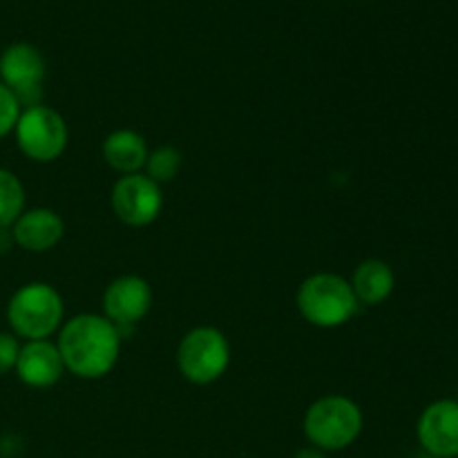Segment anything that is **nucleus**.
<instances>
[{"mask_svg":"<svg viewBox=\"0 0 458 458\" xmlns=\"http://www.w3.org/2000/svg\"><path fill=\"white\" fill-rule=\"evenodd\" d=\"M119 327L98 313H79L58 331V352L63 365L76 378L97 380L114 369L121 353Z\"/></svg>","mask_w":458,"mask_h":458,"instance_id":"nucleus-1","label":"nucleus"},{"mask_svg":"<svg viewBox=\"0 0 458 458\" xmlns=\"http://www.w3.org/2000/svg\"><path fill=\"white\" fill-rule=\"evenodd\" d=\"M298 311L304 320L320 329L343 327L356 316L358 300L352 284L335 273H313L298 289Z\"/></svg>","mask_w":458,"mask_h":458,"instance_id":"nucleus-2","label":"nucleus"},{"mask_svg":"<svg viewBox=\"0 0 458 458\" xmlns=\"http://www.w3.org/2000/svg\"><path fill=\"white\" fill-rule=\"evenodd\" d=\"M362 411L347 396H322L304 414V437L322 452H340L358 441L362 432Z\"/></svg>","mask_w":458,"mask_h":458,"instance_id":"nucleus-3","label":"nucleus"},{"mask_svg":"<svg viewBox=\"0 0 458 458\" xmlns=\"http://www.w3.org/2000/svg\"><path fill=\"white\" fill-rule=\"evenodd\" d=\"M65 307L54 286L45 282H30L12 295L7 304V320L13 335L30 340H47L61 329Z\"/></svg>","mask_w":458,"mask_h":458,"instance_id":"nucleus-4","label":"nucleus"},{"mask_svg":"<svg viewBox=\"0 0 458 458\" xmlns=\"http://www.w3.org/2000/svg\"><path fill=\"white\" fill-rule=\"evenodd\" d=\"M13 137L18 150L27 159L36 164H52L65 152L70 130L61 112L38 103V106L22 107L13 128Z\"/></svg>","mask_w":458,"mask_h":458,"instance_id":"nucleus-5","label":"nucleus"},{"mask_svg":"<svg viewBox=\"0 0 458 458\" xmlns=\"http://www.w3.org/2000/svg\"><path fill=\"white\" fill-rule=\"evenodd\" d=\"M231 365V344L215 327H195L177 347V367L192 385H210L222 378Z\"/></svg>","mask_w":458,"mask_h":458,"instance_id":"nucleus-6","label":"nucleus"},{"mask_svg":"<svg viewBox=\"0 0 458 458\" xmlns=\"http://www.w3.org/2000/svg\"><path fill=\"white\" fill-rule=\"evenodd\" d=\"M112 210L125 226H150L164 208V192L159 183L141 173L123 174L112 186Z\"/></svg>","mask_w":458,"mask_h":458,"instance_id":"nucleus-7","label":"nucleus"},{"mask_svg":"<svg viewBox=\"0 0 458 458\" xmlns=\"http://www.w3.org/2000/svg\"><path fill=\"white\" fill-rule=\"evenodd\" d=\"M45 74V58L34 45L13 43L0 54V83L12 89L21 106H38Z\"/></svg>","mask_w":458,"mask_h":458,"instance_id":"nucleus-8","label":"nucleus"},{"mask_svg":"<svg viewBox=\"0 0 458 458\" xmlns=\"http://www.w3.org/2000/svg\"><path fill=\"white\" fill-rule=\"evenodd\" d=\"M152 307V289L148 280L139 276H121L103 291V316L123 329L134 327L148 316Z\"/></svg>","mask_w":458,"mask_h":458,"instance_id":"nucleus-9","label":"nucleus"},{"mask_svg":"<svg viewBox=\"0 0 458 458\" xmlns=\"http://www.w3.org/2000/svg\"><path fill=\"white\" fill-rule=\"evenodd\" d=\"M416 437L420 447L437 458L458 456V401L441 398L429 403L419 416Z\"/></svg>","mask_w":458,"mask_h":458,"instance_id":"nucleus-10","label":"nucleus"},{"mask_svg":"<svg viewBox=\"0 0 458 458\" xmlns=\"http://www.w3.org/2000/svg\"><path fill=\"white\" fill-rule=\"evenodd\" d=\"M13 371L27 387L45 389L61 380V376L65 374V365H63L56 344L49 340H30L21 344Z\"/></svg>","mask_w":458,"mask_h":458,"instance_id":"nucleus-11","label":"nucleus"},{"mask_svg":"<svg viewBox=\"0 0 458 458\" xmlns=\"http://www.w3.org/2000/svg\"><path fill=\"white\" fill-rule=\"evenodd\" d=\"M13 242L22 250L30 253H45L52 250L65 233V222L52 208H30L22 210L21 217L12 224Z\"/></svg>","mask_w":458,"mask_h":458,"instance_id":"nucleus-12","label":"nucleus"},{"mask_svg":"<svg viewBox=\"0 0 458 458\" xmlns=\"http://www.w3.org/2000/svg\"><path fill=\"white\" fill-rule=\"evenodd\" d=\"M101 152L106 164L123 177V174L141 173L150 150H148L143 134L134 132L130 128H119L107 134L101 146Z\"/></svg>","mask_w":458,"mask_h":458,"instance_id":"nucleus-13","label":"nucleus"},{"mask_svg":"<svg viewBox=\"0 0 458 458\" xmlns=\"http://www.w3.org/2000/svg\"><path fill=\"white\" fill-rule=\"evenodd\" d=\"M349 284H352L358 304L378 307L394 293L396 276H394V268L385 259L369 258L358 264Z\"/></svg>","mask_w":458,"mask_h":458,"instance_id":"nucleus-14","label":"nucleus"},{"mask_svg":"<svg viewBox=\"0 0 458 458\" xmlns=\"http://www.w3.org/2000/svg\"><path fill=\"white\" fill-rule=\"evenodd\" d=\"M25 210V188L12 170L0 168V226H12Z\"/></svg>","mask_w":458,"mask_h":458,"instance_id":"nucleus-15","label":"nucleus"},{"mask_svg":"<svg viewBox=\"0 0 458 458\" xmlns=\"http://www.w3.org/2000/svg\"><path fill=\"white\" fill-rule=\"evenodd\" d=\"M182 152L173 146H159L157 150L148 152V159H146V177H150L155 183H165V182H173L174 177L179 174L182 170Z\"/></svg>","mask_w":458,"mask_h":458,"instance_id":"nucleus-16","label":"nucleus"},{"mask_svg":"<svg viewBox=\"0 0 458 458\" xmlns=\"http://www.w3.org/2000/svg\"><path fill=\"white\" fill-rule=\"evenodd\" d=\"M22 106L18 103V98L13 97V92L9 88H4L0 83V139L7 137L9 132H13L16 128V121L21 116Z\"/></svg>","mask_w":458,"mask_h":458,"instance_id":"nucleus-17","label":"nucleus"},{"mask_svg":"<svg viewBox=\"0 0 458 458\" xmlns=\"http://www.w3.org/2000/svg\"><path fill=\"white\" fill-rule=\"evenodd\" d=\"M18 352H21V343L13 334H0V376L9 374L16 369Z\"/></svg>","mask_w":458,"mask_h":458,"instance_id":"nucleus-18","label":"nucleus"},{"mask_svg":"<svg viewBox=\"0 0 458 458\" xmlns=\"http://www.w3.org/2000/svg\"><path fill=\"white\" fill-rule=\"evenodd\" d=\"M13 244H16V242H13L12 226H0V253H7Z\"/></svg>","mask_w":458,"mask_h":458,"instance_id":"nucleus-19","label":"nucleus"},{"mask_svg":"<svg viewBox=\"0 0 458 458\" xmlns=\"http://www.w3.org/2000/svg\"><path fill=\"white\" fill-rule=\"evenodd\" d=\"M293 458H329V456H327L322 450H318V447H304V450H300Z\"/></svg>","mask_w":458,"mask_h":458,"instance_id":"nucleus-20","label":"nucleus"}]
</instances>
